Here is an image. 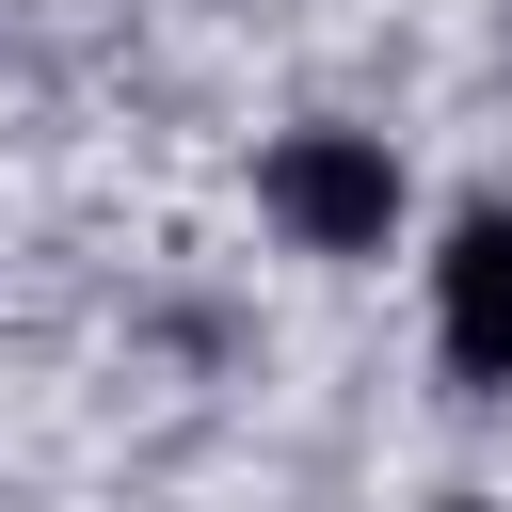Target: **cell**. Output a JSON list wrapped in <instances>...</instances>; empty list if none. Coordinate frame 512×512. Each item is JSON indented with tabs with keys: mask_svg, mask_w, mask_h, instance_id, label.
<instances>
[{
	"mask_svg": "<svg viewBox=\"0 0 512 512\" xmlns=\"http://www.w3.org/2000/svg\"><path fill=\"white\" fill-rule=\"evenodd\" d=\"M448 368L512 384V224H464L448 240Z\"/></svg>",
	"mask_w": 512,
	"mask_h": 512,
	"instance_id": "7a4b0ae2",
	"label": "cell"
},
{
	"mask_svg": "<svg viewBox=\"0 0 512 512\" xmlns=\"http://www.w3.org/2000/svg\"><path fill=\"white\" fill-rule=\"evenodd\" d=\"M272 208L304 224V240H384V208H400V176H384V144H288L272 160Z\"/></svg>",
	"mask_w": 512,
	"mask_h": 512,
	"instance_id": "6da1fadb",
	"label": "cell"
}]
</instances>
